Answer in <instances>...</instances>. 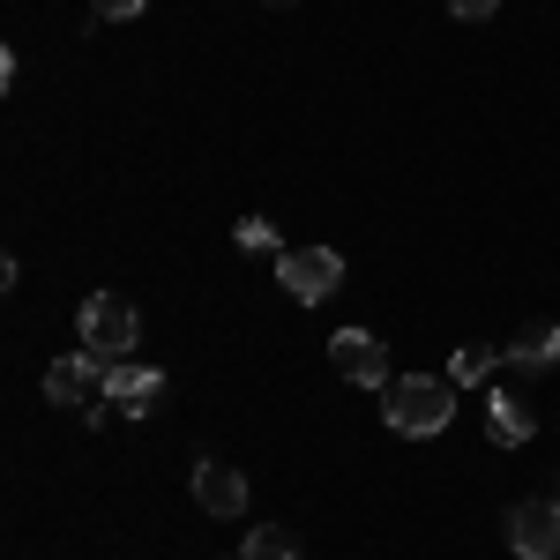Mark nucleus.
Returning a JSON list of instances; mask_svg holds the SVG:
<instances>
[{
  "mask_svg": "<svg viewBox=\"0 0 560 560\" xmlns=\"http://www.w3.org/2000/svg\"><path fill=\"white\" fill-rule=\"evenodd\" d=\"M75 337H83V351L97 359V366H120V359H135L142 322H135V306L120 300V292H90L83 314H75Z\"/></svg>",
  "mask_w": 560,
  "mask_h": 560,
  "instance_id": "f03ea898",
  "label": "nucleus"
},
{
  "mask_svg": "<svg viewBox=\"0 0 560 560\" xmlns=\"http://www.w3.org/2000/svg\"><path fill=\"white\" fill-rule=\"evenodd\" d=\"M509 359H516L523 374H546V366H560V322H530L516 345H509Z\"/></svg>",
  "mask_w": 560,
  "mask_h": 560,
  "instance_id": "9d476101",
  "label": "nucleus"
},
{
  "mask_svg": "<svg viewBox=\"0 0 560 560\" xmlns=\"http://www.w3.org/2000/svg\"><path fill=\"white\" fill-rule=\"evenodd\" d=\"M382 419L404 441H433V433L456 419V382L448 374H404V382L382 388Z\"/></svg>",
  "mask_w": 560,
  "mask_h": 560,
  "instance_id": "f257e3e1",
  "label": "nucleus"
},
{
  "mask_svg": "<svg viewBox=\"0 0 560 560\" xmlns=\"http://www.w3.org/2000/svg\"><path fill=\"white\" fill-rule=\"evenodd\" d=\"M329 359H337V374L359 388H388V351L374 329H337L329 337Z\"/></svg>",
  "mask_w": 560,
  "mask_h": 560,
  "instance_id": "39448f33",
  "label": "nucleus"
},
{
  "mask_svg": "<svg viewBox=\"0 0 560 560\" xmlns=\"http://www.w3.org/2000/svg\"><path fill=\"white\" fill-rule=\"evenodd\" d=\"M486 433H493L501 448H523V441L538 433V419L523 411V396H486Z\"/></svg>",
  "mask_w": 560,
  "mask_h": 560,
  "instance_id": "1a4fd4ad",
  "label": "nucleus"
},
{
  "mask_svg": "<svg viewBox=\"0 0 560 560\" xmlns=\"http://www.w3.org/2000/svg\"><path fill=\"white\" fill-rule=\"evenodd\" d=\"M493 366H501V351H493V345H456V351H448V382H456V388H478Z\"/></svg>",
  "mask_w": 560,
  "mask_h": 560,
  "instance_id": "9b49d317",
  "label": "nucleus"
},
{
  "mask_svg": "<svg viewBox=\"0 0 560 560\" xmlns=\"http://www.w3.org/2000/svg\"><path fill=\"white\" fill-rule=\"evenodd\" d=\"M105 404H120L128 419H142V411H158V404H165V374L120 359V366H105Z\"/></svg>",
  "mask_w": 560,
  "mask_h": 560,
  "instance_id": "423d86ee",
  "label": "nucleus"
},
{
  "mask_svg": "<svg viewBox=\"0 0 560 560\" xmlns=\"http://www.w3.org/2000/svg\"><path fill=\"white\" fill-rule=\"evenodd\" d=\"M97 382H105V366H97L90 351H68V359L45 366V404H90Z\"/></svg>",
  "mask_w": 560,
  "mask_h": 560,
  "instance_id": "6e6552de",
  "label": "nucleus"
},
{
  "mask_svg": "<svg viewBox=\"0 0 560 560\" xmlns=\"http://www.w3.org/2000/svg\"><path fill=\"white\" fill-rule=\"evenodd\" d=\"M493 8H501V0H448V15H456V23H486Z\"/></svg>",
  "mask_w": 560,
  "mask_h": 560,
  "instance_id": "4468645a",
  "label": "nucleus"
},
{
  "mask_svg": "<svg viewBox=\"0 0 560 560\" xmlns=\"http://www.w3.org/2000/svg\"><path fill=\"white\" fill-rule=\"evenodd\" d=\"M509 553L516 560H560V501H516L509 509Z\"/></svg>",
  "mask_w": 560,
  "mask_h": 560,
  "instance_id": "20e7f679",
  "label": "nucleus"
},
{
  "mask_svg": "<svg viewBox=\"0 0 560 560\" xmlns=\"http://www.w3.org/2000/svg\"><path fill=\"white\" fill-rule=\"evenodd\" d=\"M240 247L269 255V247H277V224H269V217H240Z\"/></svg>",
  "mask_w": 560,
  "mask_h": 560,
  "instance_id": "ddd939ff",
  "label": "nucleus"
},
{
  "mask_svg": "<svg viewBox=\"0 0 560 560\" xmlns=\"http://www.w3.org/2000/svg\"><path fill=\"white\" fill-rule=\"evenodd\" d=\"M277 284L300 306H322L345 284V255H337V247H292V255H277Z\"/></svg>",
  "mask_w": 560,
  "mask_h": 560,
  "instance_id": "7ed1b4c3",
  "label": "nucleus"
},
{
  "mask_svg": "<svg viewBox=\"0 0 560 560\" xmlns=\"http://www.w3.org/2000/svg\"><path fill=\"white\" fill-rule=\"evenodd\" d=\"M240 560H306V553H300V538H292V530L255 523V530H247V553H240Z\"/></svg>",
  "mask_w": 560,
  "mask_h": 560,
  "instance_id": "f8f14e48",
  "label": "nucleus"
},
{
  "mask_svg": "<svg viewBox=\"0 0 560 560\" xmlns=\"http://www.w3.org/2000/svg\"><path fill=\"white\" fill-rule=\"evenodd\" d=\"M195 501H202V516H217V523L247 516V478L232 471V464H217V456H202V464H195Z\"/></svg>",
  "mask_w": 560,
  "mask_h": 560,
  "instance_id": "0eeeda50",
  "label": "nucleus"
},
{
  "mask_svg": "<svg viewBox=\"0 0 560 560\" xmlns=\"http://www.w3.org/2000/svg\"><path fill=\"white\" fill-rule=\"evenodd\" d=\"M97 15H105V23H135V15H142V0H97Z\"/></svg>",
  "mask_w": 560,
  "mask_h": 560,
  "instance_id": "2eb2a0df",
  "label": "nucleus"
}]
</instances>
